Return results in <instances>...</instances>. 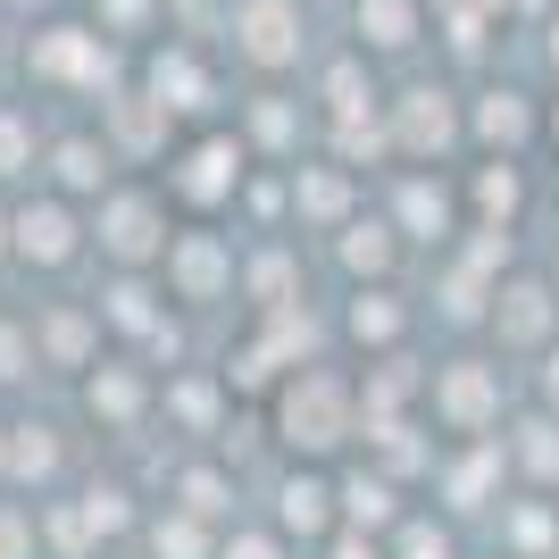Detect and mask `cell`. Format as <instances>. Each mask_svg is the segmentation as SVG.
I'll return each instance as SVG.
<instances>
[{
  "label": "cell",
  "mask_w": 559,
  "mask_h": 559,
  "mask_svg": "<svg viewBox=\"0 0 559 559\" xmlns=\"http://www.w3.org/2000/svg\"><path fill=\"white\" fill-rule=\"evenodd\" d=\"M9 467H17V476H50V467H59V443H50V426H17V443H9Z\"/></svg>",
  "instance_id": "obj_26"
},
{
  "label": "cell",
  "mask_w": 559,
  "mask_h": 559,
  "mask_svg": "<svg viewBox=\"0 0 559 559\" xmlns=\"http://www.w3.org/2000/svg\"><path fill=\"white\" fill-rule=\"evenodd\" d=\"M318 93H326V117H376V75H368V50H343L326 75H318Z\"/></svg>",
  "instance_id": "obj_15"
},
{
  "label": "cell",
  "mask_w": 559,
  "mask_h": 559,
  "mask_svg": "<svg viewBox=\"0 0 559 559\" xmlns=\"http://www.w3.org/2000/svg\"><path fill=\"white\" fill-rule=\"evenodd\" d=\"M435 409H443L451 435H476V426H492V409H501V376H492L485 359H451V368L435 376Z\"/></svg>",
  "instance_id": "obj_7"
},
{
  "label": "cell",
  "mask_w": 559,
  "mask_h": 559,
  "mask_svg": "<svg viewBox=\"0 0 559 559\" xmlns=\"http://www.w3.org/2000/svg\"><path fill=\"white\" fill-rule=\"evenodd\" d=\"M0 251H17V226H9V217H0Z\"/></svg>",
  "instance_id": "obj_45"
},
{
  "label": "cell",
  "mask_w": 559,
  "mask_h": 559,
  "mask_svg": "<svg viewBox=\"0 0 559 559\" xmlns=\"http://www.w3.org/2000/svg\"><path fill=\"white\" fill-rule=\"evenodd\" d=\"M401 559H451V543H443V535H426V526H418V535H409V551H401Z\"/></svg>",
  "instance_id": "obj_42"
},
{
  "label": "cell",
  "mask_w": 559,
  "mask_h": 559,
  "mask_svg": "<svg viewBox=\"0 0 559 559\" xmlns=\"http://www.w3.org/2000/svg\"><path fill=\"white\" fill-rule=\"evenodd\" d=\"M50 176H59V192H100V185H109V142L68 134L59 151H50Z\"/></svg>",
  "instance_id": "obj_17"
},
{
  "label": "cell",
  "mask_w": 559,
  "mask_h": 559,
  "mask_svg": "<svg viewBox=\"0 0 559 559\" xmlns=\"http://www.w3.org/2000/svg\"><path fill=\"white\" fill-rule=\"evenodd\" d=\"M526 467H535V476H559V426H526Z\"/></svg>",
  "instance_id": "obj_36"
},
{
  "label": "cell",
  "mask_w": 559,
  "mask_h": 559,
  "mask_svg": "<svg viewBox=\"0 0 559 559\" xmlns=\"http://www.w3.org/2000/svg\"><path fill=\"white\" fill-rule=\"evenodd\" d=\"M151 9H159V0H93L100 34H117V43H126V34H142V25H151Z\"/></svg>",
  "instance_id": "obj_29"
},
{
  "label": "cell",
  "mask_w": 559,
  "mask_h": 559,
  "mask_svg": "<svg viewBox=\"0 0 559 559\" xmlns=\"http://www.w3.org/2000/svg\"><path fill=\"white\" fill-rule=\"evenodd\" d=\"M518 201H526L518 167H510V159H492L485 176H476V217H501V226H510V217H518Z\"/></svg>",
  "instance_id": "obj_23"
},
{
  "label": "cell",
  "mask_w": 559,
  "mask_h": 559,
  "mask_svg": "<svg viewBox=\"0 0 559 559\" xmlns=\"http://www.w3.org/2000/svg\"><path fill=\"white\" fill-rule=\"evenodd\" d=\"M0 460H9V451H0Z\"/></svg>",
  "instance_id": "obj_49"
},
{
  "label": "cell",
  "mask_w": 559,
  "mask_h": 559,
  "mask_svg": "<svg viewBox=\"0 0 559 559\" xmlns=\"http://www.w3.org/2000/svg\"><path fill=\"white\" fill-rule=\"evenodd\" d=\"M276 426H284V443L309 451V460L343 451L350 443V384L326 368H301V384H284V401H276Z\"/></svg>",
  "instance_id": "obj_1"
},
{
  "label": "cell",
  "mask_w": 559,
  "mask_h": 559,
  "mask_svg": "<svg viewBox=\"0 0 559 559\" xmlns=\"http://www.w3.org/2000/svg\"><path fill=\"white\" fill-rule=\"evenodd\" d=\"M25 359H34V334L0 326V384H9V376H25Z\"/></svg>",
  "instance_id": "obj_39"
},
{
  "label": "cell",
  "mask_w": 559,
  "mask_h": 559,
  "mask_svg": "<svg viewBox=\"0 0 559 559\" xmlns=\"http://www.w3.org/2000/svg\"><path fill=\"white\" fill-rule=\"evenodd\" d=\"M551 68H559V17H551Z\"/></svg>",
  "instance_id": "obj_46"
},
{
  "label": "cell",
  "mask_w": 559,
  "mask_h": 559,
  "mask_svg": "<svg viewBox=\"0 0 559 559\" xmlns=\"http://www.w3.org/2000/svg\"><path fill=\"white\" fill-rule=\"evenodd\" d=\"M401 226L443 234V226H451V192H443V185H426V176H418V185H401Z\"/></svg>",
  "instance_id": "obj_24"
},
{
  "label": "cell",
  "mask_w": 559,
  "mask_h": 559,
  "mask_svg": "<svg viewBox=\"0 0 559 559\" xmlns=\"http://www.w3.org/2000/svg\"><path fill=\"white\" fill-rule=\"evenodd\" d=\"M251 134L267 142V151H284V142H293V109H284L276 93H267V100H259V109H251Z\"/></svg>",
  "instance_id": "obj_34"
},
{
  "label": "cell",
  "mask_w": 559,
  "mask_h": 559,
  "mask_svg": "<svg viewBox=\"0 0 559 559\" xmlns=\"http://www.w3.org/2000/svg\"><path fill=\"white\" fill-rule=\"evenodd\" d=\"M100 251L126 259V267H142V259H159L167 251V217L151 192H109L100 201Z\"/></svg>",
  "instance_id": "obj_6"
},
{
  "label": "cell",
  "mask_w": 559,
  "mask_h": 559,
  "mask_svg": "<svg viewBox=\"0 0 559 559\" xmlns=\"http://www.w3.org/2000/svg\"><path fill=\"white\" fill-rule=\"evenodd\" d=\"M359 50H418L426 43V0H350Z\"/></svg>",
  "instance_id": "obj_10"
},
{
  "label": "cell",
  "mask_w": 559,
  "mask_h": 559,
  "mask_svg": "<svg viewBox=\"0 0 559 559\" xmlns=\"http://www.w3.org/2000/svg\"><path fill=\"white\" fill-rule=\"evenodd\" d=\"M301 0H234V50L251 59L259 75H284V68H301Z\"/></svg>",
  "instance_id": "obj_3"
},
{
  "label": "cell",
  "mask_w": 559,
  "mask_h": 559,
  "mask_svg": "<svg viewBox=\"0 0 559 559\" xmlns=\"http://www.w3.org/2000/svg\"><path fill=\"white\" fill-rule=\"evenodd\" d=\"M284 284H293V267H284V259H259V267H251V293H259V309H284Z\"/></svg>",
  "instance_id": "obj_35"
},
{
  "label": "cell",
  "mask_w": 559,
  "mask_h": 559,
  "mask_svg": "<svg viewBox=\"0 0 559 559\" xmlns=\"http://www.w3.org/2000/svg\"><path fill=\"white\" fill-rule=\"evenodd\" d=\"M485 476H492V451H467V460L451 467V501H460V510H476V492H485Z\"/></svg>",
  "instance_id": "obj_33"
},
{
  "label": "cell",
  "mask_w": 559,
  "mask_h": 559,
  "mask_svg": "<svg viewBox=\"0 0 559 559\" xmlns=\"http://www.w3.org/2000/svg\"><path fill=\"white\" fill-rule=\"evenodd\" d=\"M25 167H34V117L0 109V176H25Z\"/></svg>",
  "instance_id": "obj_25"
},
{
  "label": "cell",
  "mask_w": 559,
  "mask_h": 559,
  "mask_svg": "<svg viewBox=\"0 0 559 559\" xmlns=\"http://www.w3.org/2000/svg\"><path fill=\"white\" fill-rule=\"evenodd\" d=\"M151 93H159L167 109H210V68H201V50H185V43L151 50Z\"/></svg>",
  "instance_id": "obj_13"
},
{
  "label": "cell",
  "mask_w": 559,
  "mask_h": 559,
  "mask_svg": "<svg viewBox=\"0 0 559 559\" xmlns=\"http://www.w3.org/2000/svg\"><path fill=\"white\" fill-rule=\"evenodd\" d=\"M401 326H409V318H401L393 293H359V301H350V334H359V343H401Z\"/></svg>",
  "instance_id": "obj_22"
},
{
  "label": "cell",
  "mask_w": 559,
  "mask_h": 559,
  "mask_svg": "<svg viewBox=\"0 0 559 559\" xmlns=\"http://www.w3.org/2000/svg\"><path fill=\"white\" fill-rule=\"evenodd\" d=\"M9 226H17V259H34V267H68L75 259V217L59 210V201H34V210H17Z\"/></svg>",
  "instance_id": "obj_12"
},
{
  "label": "cell",
  "mask_w": 559,
  "mask_h": 559,
  "mask_svg": "<svg viewBox=\"0 0 559 559\" xmlns=\"http://www.w3.org/2000/svg\"><path fill=\"white\" fill-rule=\"evenodd\" d=\"M167 401H176V418H185V426H201V435L217 426V384H201V376H192V384H176Z\"/></svg>",
  "instance_id": "obj_31"
},
{
  "label": "cell",
  "mask_w": 559,
  "mask_h": 559,
  "mask_svg": "<svg viewBox=\"0 0 559 559\" xmlns=\"http://www.w3.org/2000/svg\"><path fill=\"white\" fill-rule=\"evenodd\" d=\"M293 201H301L309 226H343V210H350V176H343V167H293Z\"/></svg>",
  "instance_id": "obj_16"
},
{
  "label": "cell",
  "mask_w": 559,
  "mask_h": 559,
  "mask_svg": "<svg viewBox=\"0 0 559 559\" xmlns=\"http://www.w3.org/2000/svg\"><path fill=\"white\" fill-rule=\"evenodd\" d=\"M167 126H176V109H167L151 84L142 93H109V151H126V159H151L167 142Z\"/></svg>",
  "instance_id": "obj_8"
},
{
  "label": "cell",
  "mask_w": 559,
  "mask_h": 559,
  "mask_svg": "<svg viewBox=\"0 0 559 559\" xmlns=\"http://www.w3.org/2000/svg\"><path fill=\"white\" fill-rule=\"evenodd\" d=\"M242 167H251V142L242 134H192L185 159L167 167V192L185 210H226L234 192H242Z\"/></svg>",
  "instance_id": "obj_2"
},
{
  "label": "cell",
  "mask_w": 559,
  "mask_h": 559,
  "mask_svg": "<svg viewBox=\"0 0 559 559\" xmlns=\"http://www.w3.org/2000/svg\"><path fill=\"white\" fill-rule=\"evenodd\" d=\"M393 151L401 159H435V151H451V142L467 134V117H460V100L443 93V84H409V93L393 100Z\"/></svg>",
  "instance_id": "obj_5"
},
{
  "label": "cell",
  "mask_w": 559,
  "mask_h": 559,
  "mask_svg": "<svg viewBox=\"0 0 559 559\" xmlns=\"http://www.w3.org/2000/svg\"><path fill=\"white\" fill-rule=\"evenodd\" d=\"M25 68L43 75V84H109L117 59H109V34H100V25H43V34L25 43Z\"/></svg>",
  "instance_id": "obj_4"
},
{
  "label": "cell",
  "mask_w": 559,
  "mask_h": 559,
  "mask_svg": "<svg viewBox=\"0 0 559 559\" xmlns=\"http://www.w3.org/2000/svg\"><path fill=\"white\" fill-rule=\"evenodd\" d=\"M109 318H117L126 334H159V318H151V293H142V284H117V293H109Z\"/></svg>",
  "instance_id": "obj_30"
},
{
  "label": "cell",
  "mask_w": 559,
  "mask_h": 559,
  "mask_svg": "<svg viewBox=\"0 0 559 559\" xmlns=\"http://www.w3.org/2000/svg\"><path fill=\"white\" fill-rule=\"evenodd\" d=\"M25 543H34V535H25V518L0 510V559H25Z\"/></svg>",
  "instance_id": "obj_40"
},
{
  "label": "cell",
  "mask_w": 559,
  "mask_h": 559,
  "mask_svg": "<svg viewBox=\"0 0 559 559\" xmlns=\"http://www.w3.org/2000/svg\"><path fill=\"white\" fill-rule=\"evenodd\" d=\"M176 492H185V510H192V518H217V510H226V476H210V467H192Z\"/></svg>",
  "instance_id": "obj_32"
},
{
  "label": "cell",
  "mask_w": 559,
  "mask_h": 559,
  "mask_svg": "<svg viewBox=\"0 0 559 559\" xmlns=\"http://www.w3.org/2000/svg\"><path fill=\"white\" fill-rule=\"evenodd\" d=\"M343 510H350V526L368 535V526H384V518H393V485H376V476H359V485L343 492Z\"/></svg>",
  "instance_id": "obj_27"
},
{
  "label": "cell",
  "mask_w": 559,
  "mask_h": 559,
  "mask_svg": "<svg viewBox=\"0 0 559 559\" xmlns=\"http://www.w3.org/2000/svg\"><path fill=\"white\" fill-rule=\"evenodd\" d=\"M334 559H376V543L368 535H343V543H334Z\"/></svg>",
  "instance_id": "obj_43"
},
{
  "label": "cell",
  "mask_w": 559,
  "mask_h": 559,
  "mask_svg": "<svg viewBox=\"0 0 559 559\" xmlns=\"http://www.w3.org/2000/svg\"><path fill=\"white\" fill-rule=\"evenodd\" d=\"M151 543H159V559H201V518H159V526H151Z\"/></svg>",
  "instance_id": "obj_28"
},
{
  "label": "cell",
  "mask_w": 559,
  "mask_h": 559,
  "mask_svg": "<svg viewBox=\"0 0 559 559\" xmlns=\"http://www.w3.org/2000/svg\"><path fill=\"white\" fill-rule=\"evenodd\" d=\"M284 526H293V535H326V518H334V492H326V476H293V485H284Z\"/></svg>",
  "instance_id": "obj_20"
},
{
  "label": "cell",
  "mask_w": 559,
  "mask_h": 559,
  "mask_svg": "<svg viewBox=\"0 0 559 559\" xmlns=\"http://www.w3.org/2000/svg\"><path fill=\"white\" fill-rule=\"evenodd\" d=\"M343 267L350 276H384V267H393V226H376V217L343 226Z\"/></svg>",
  "instance_id": "obj_21"
},
{
  "label": "cell",
  "mask_w": 559,
  "mask_h": 559,
  "mask_svg": "<svg viewBox=\"0 0 559 559\" xmlns=\"http://www.w3.org/2000/svg\"><path fill=\"white\" fill-rule=\"evenodd\" d=\"M84 518H93V535H117L126 526V492H84Z\"/></svg>",
  "instance_id": "obj_37"
},
{
  "label": "cell",
  "mask_w": 559,
  "mask_h": 559,
  "mask_svg": "<svg viewBox=\"0 0 559 559\" xmlns=\"http://www.w3.org/2000/svg\"><path fill=\"white\" fill-rule=\"evenodd\" d=\"M510 543L518 551H543V543H551V518L543 510H510Z\"/></svg>",
  "instance_id": "obj_38"
},
{
  "label": "cell",
  "mask_w": 559,
  "mask_h": 559,
  "mask_svg": "<svg viewBox=\"0 0 559 559\" xmlns=\"http://www.w3.org/2000/svg\"><path fill=\"white\" fill-rule=\"evenodd\" d=\"M226 559H276V543H267V535H234Z\"/></svg>",
  "instance_id": "obj_41"
},
{
  "label": "cell",
  "mask_w": 559,
  "mask_h": 559,
  "mask_svg": "<svg viewBox=\"0 0 559 559\" xmlns=\"http://www.w3.org/2000/svg\"><path fill=\"white\" fill-rule=\"evenodd\" d=\"M167 276H176L185 301H217V293L234 284V259H226L217 234H176V242H167Z\"/></svg>",
  "instance_id": "obj_9"
},
{
  "label": "cell",
  "mask_w": 559,
  "mask_h": 559,
  "mask_svg": "<svg viewBox=\"0 0 559 559\" xmlns=\"http://www.w3.org/2000/svg\"><path fill=\"white\" fill-rule=\"evenodd\" d=\"M551 134H559V109H551Z\"/></svg>",
  "instance_id": "obj_48"
},
{
  "label": "cell",
  "mask_w": 559,
  "mask_h": 559,
  "mask_svg": "<svg viewBox=\"0 0 559 559\" xmlns=\"http://www.w3.org/2000/svg\"><path fill=\"white\" fill-rule=\"evenodd\" d=\"M543 401L559 409V350H551V368H543Z\"/></svg>",
  "instance_id": "obj_44"
},
{
  "label": "cell",
  "mask_w": 559,
  "mask_h": 559,
  "mask_svg": "<svg viewBox=\"0 0 559 559\" xmlns=\"http://www.w3.org/2000/svg\"><path fill=\"white\" fill-rule=\"evenodd\" d=\"M492 334L510 350H535L543 334H551V293H543L535 276H518L510 293H492Z\"/></svg>",
  "instance_id": "obj_11"
},
{
  "label": "cell",
  "mask_w": 559,
  "mask_h": 559,
  "mask_svg": "<svg viewBox=\"0 0 559 559\" xmlns=\"http://www.w3.org/2000/svg\"><path fill=\"white\" fill-rule=\"evenodd\" d=\"M467 134L476 142H526L535 134V109H526V93L492 84V93H476V109H467Z\"/></svg>",
  "instance_id": "obj_14"
},
{
  "label": "cell",
  "mask_w": 559,
  "mask_h": 559,
  "mask_svg": "<svg viewBox=\"0 0 559 559\" xmlns=\"http://www.w3.org/2000/svg\"><path fill=\"white\" fill-rule=\"evenodd\" d=\"M9 9H43V0H9Z\"/></svg>",
  "instance_id": "obj_47"
},
{
  "label": "cell",
  "mask_w": 559,
  "mask_h": 559,
  "mask_svg": "<svg viewBox=\"0 0 559 559\" xmlns=\"http://www.w3.org/2000/svg\"><path fill=\"white\" fill-rule=\"evenodd\" d=\"M84 401H93V418H109V426H134L151 393H142V376H134V368H100Z\"/></svg>",
  "instance_id": "obj_18"
},
{
  "label": "cell",
  "mask_w": 559,
  "mask_h": 559,
  "mask_svg": "<svg viewBox=\"0 0 559 559\" xmlns=\"http://www.w3.org/2000/svg\"><path fill=\"white\" fill-rule=\"evenodd\" d=\"M34 350H50L59 368H84V350H93V318H84V309H50L43 326H34Z\"/></svg>",
  "instance_id": "obj_19"
}]
</instances>
